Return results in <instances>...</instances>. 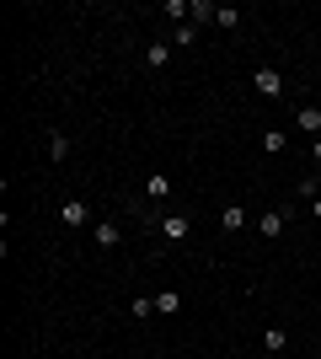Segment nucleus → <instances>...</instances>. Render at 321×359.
I'll list each match as a JSON object with an SVG mask.
<instances>
[{
    "label": "nucleus",
    "instance_id": "1",
    "mask_svg": "<svg viewBox=\"0 0 321 359\" xmlns=\"http://www.w3.org/2000/svg\"><path fill=\"white\" fill-rule=\"evenodd\" d=\"M187 231H193V220H187V215H166V220H155V236L171 241V247H183Z\"/></svg>",
    "mask_w": 321,
    "mask_h": 359
},
{
    "label": "nucleus",
    "instance_id": "2",
    "mask_svg": "<svg viewBox=\"0 0 321 359\" xmlns=\"http://www.w3.org/2000/svg\"><path fill=\"white\" fill-rule=\"evenodd\" d=\"M252 86H257L262 97H268V102H273V97H284V70H273V65H262V70L252 75Z\"/></svg>",
    "mask_w": 321,
    "mask_h": 359
},
{
    "label": "nucleus",
    "instance_id": "3",
    "mask_svg": "<svg viewBox=\"0 0 321 359\" xmlns=\"http://www.w3.org/2000/svg\"><path fill=\"white\" fill-rule=\"evenodd\" d=\"M59 220L64 225H92V204H86V198H64V204H59Z\"/></svg>",
    "mask_w": 321,
    "mask_h": 359
},
{
    "label": "nucleus",
    "instance_id": "4",
    "mask_svg": "<svg viewBox=\"0 0 321 359\" xmlns=\"http://www.w3.org/2000/svg\"><path fill=\"white\" fill-rule=\"evenodd\" d=\"M284 225H290V210H268V215L257 220V231H262L268 241H273V236H284Z\"/></svg>",
    "mask_w": 321,
    "mask_h": 359
},
{
    "label": "nucleus",
    "instance_id": "5",
    "mask_svg": "<svg viewBox=\"0 0 321 359\" xmlns=\"http://www.w3.org/2000/svg\"><path fill=\"white\" fill-rule=\"evenodd\" d=\"M171 54H177V48H171L166 38H161V43H150V48H145V65H150V70H166V65H171Z\"/></svg>",
    "mask_w": 321,
    "mask_h": 359
},
{
    "label": "nucleus",
    "instance_id": "6",
    "mask_svg": "<svg viewBox=\"0 0 321 359\" xmlns=\"http://www.w3.org/2000/svg\"><path fill=\"white\" fill-rule=\"evenodd\" d=\"M294 123H300V129H306L311 140H321V107L311 102V107H300V113H294Z\"/></svg>",
    "mask_w": 321,
    "mask_h": 359
},
{
    "label": "nucleus",
    "instance_id": "7",
    "mask_svg": "<svg viewBox=\"0 0 321 359\" xmlns=\"http://www.w3.org/2000/svg\"><path fill=\"white\" fill-rule=\"evenodd\" d=\"M166 43H171V48H193V43H199V27H193V22H177Z\"/></svg>",
    "mask_w": 321,
    "mask_h": 359
},
{
    "label": "nucleus",
    "instance_id": "8",
    "mask_svg": "<svg viewBox=\"0 0 321 359\" xmlns=\"http://www.w3.org/2000/svg\"><path fill=\"white\" fill-rule=\"evenodd\" d=\"M145 198H171V177L166 172H150V177H145Z\"/></svg>",
    "mask_w": 321,
    "mask_h": 359
},
{
    "label": "nucleus",
    "instance_id": "9",
    "mask_svg": "<svg viewBox=\"0 0 321 359\" xmlns=\"http://www.w3.org/2000/svg\"><path fill=\"white\" fill-rule=\"evenodd\" d=\"M118 241H123V231H118L113 220H102V225H97V247H102V252H113Z\"/></svg>",
    "mask_w": 321,
    "mask_h": 359
},
{
    "label": "nucleus",
    "instance_id": "10",
    "mask_svg": "<svg viewBox=\"0 0 321 359\" xmlns=\"http://www.w3.org/2000/svg\"><path fill=\"white\" fill-rule=\"evenodd\" d=\"M155 311H161V316L183 311V290H161V295H155Z\"/></svg>",
    "mask_w": 321,
    "mask_h": 359
},
{
    "label": "nucleus",
    "instance_id": "11",
    "mask_svg": "<svg viewBox=\"0 0 321 359\" xmlns=\"http://www.w3.org/2000/svg\"><path fill=\"white\" fill-rule=\"evenodd\" d=\"M214 11H220L214 0H193V11H187V22H193V27H204V22H214Z\"/></svg>",
    "mask_w": 321,
    "mask_h": 359
},
{
    "label": "nucleus",
    "instance_id": "12",
    "mask_svg": "<svg viewBox=\"0 0 321 359\" xmlns=\"http://www.w3.org/2000/svg\"><path fill=\"white\" fill-rule=\"evenodd\" d=\"M220 225H225V231H241V225H246V210H241V204H225V210H220Z\"/></svg>",
    "mask_w": 321,
    "mask_h": 359
},
{
    "label": "nucleus",
    "instance_id": "13",
    "mask_svg": "<svg viewBox=\"0 0 321 359\" xmlns=\"http://www.w3.org/2000/svg\"><path fill=\"white\" fill-rule=\"evenodd\" d=\"M214 27L236 32V27H241V11H236V6H220V11H214Z\"/></svg>",
    "mask_w": 321,
    "mask_h": 359
},
{
    "label": "nucleus",
    "instance_id": "14",
    "mask_svg": "<svg viewBox=\"0 0 321 359\" xmlns=\"http://www.w3.org/2000/svg\"><path fill=\"white\" fill-rule=\"evenodd\" d=\"M64 156H70V140H64V135H59V129H54V135H48V161L59 166V161H64Z\"/></svg>",
    "mask_w": 321,
    "mask_h": 359
},
{
    "label": "nucleus",
    "instance_id": "15",
    "mask_svg": "<svg viewBox=\"0 0 321 359\" xmlns=\"http://www.w3.org/2000/svg\"><path fill=\"white\" fill-rule=\"evenodd\" d=\"M262 348H268V354H284V348H290V332H284V327H268Z\"/></svg>",
    "mask_w": 321,
    "mask_h": 359
},
{
    "label": "nucleus",
    "instance_id": "16",
    "mask_svg": "<svg viewBox=\"0 0 321 359\" xmlns=\"http://www.w3.org/2000/svg\"><path fill=\"white\" fill-rule=\"evenodd\" d=\"M262 145H268V156H278V150H290V140L278 135V129H268V135H262Z\"/></svg>",
    "mask_w": 321,
    "mask_h": 359
},
{
    "label": "nucleus",
    "instance_id": "17",
    "mask_svg": "<svg viewBox=\"0 0 321 359\" xmlns=\"http://www.w3.org/2000/svg\"><path fill=\"white\" fill-rule=\"evenodd\" d=\"M129 311H134V316H155V300L150 295H134V300H129Z\"/></svg>",
    "mask_w": 321,
    "mask_h": 359
},
{
    "label": "nucleus",
    "instance_id": "18",
    "mask_svg": "<svg viewBox=\"0 0 321 359\" xmlns=\"http://www.w3.org/2000/svg\"><path fill=\"white\" fill-rule=\"evenodd\" d=\"M187 11H193V0H166V16H177V22H183Z\"/></svg>",
    "mask_w": 321,
    "mask_h": 359
},
{
    "label": "nucleus",
    "instance_id": "19",
    "mask_svg": "<svg viewBox=\"0 0 321 359\" xmlns=\"http://www.w3.org/2000/svg\"><path fill=\"white\" fill-rule=\"evenodd\" d=\"M306 204H311V215H316V220H321V194H316V198H306Z\"/></svg>",
    "mask_w": 321,
    "mask_h": 359
},
{
    "label": "nucleus",
    "instance_id": "20",
    "mask_svg": "<svg viewBox=\"0 0 321 359\" xmlns=\"http://www.w3.org/2000/svg\"><path fill=\"white\" fill-rule=\"evenodd\" d=\"M311 161H321V140H311Z\"/></svg>",
    "mask_w": 321,
    "mask_h": 359
},
{
    "label": "nucleus",
    "instance_id": "21",
    "mask_svg": "<svg viewBox=\"0 0 321 359\" xmlns=\"http://www.w3.org/2000/svg\"><path fill=\"white\" fill-rule=\"evenodd\" d=\"M262 359H284V354H262Z\"/></svg>",
    "mask_w": 321,
    "mask_h": 359
},
{
    "label": "nucleus",
    "instance_id": "22",
    "mask_svg": "<svg viewBox=\"0 0 321 359\" xmlns=\"http://www.w3.org/2000/svg\"><path fill=\"white\" fill-rule=\"evenodd\" d=\"M316 348H321V344H316Z\"/></svg>",
    "mask_w": 321,
    "mask_h": 359
}]
</instances>
